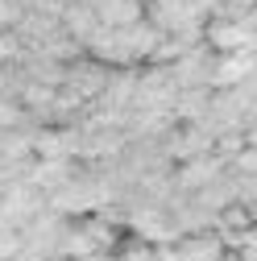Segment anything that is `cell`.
I'll list each match as a JSON object with an SVG mask.
<instances>
[{"mask_svg":"<svg viewBox=\"0 0 257 261\" xmlns=\"http://www.w3.org/2000/svg\"><path fill=\"white\" fill-rule=\"evenodd\" d=\"M162 261H220L224 257V237L220 228H195V232H178L174 241L158 245Z\"/></svg>","mask_w":257,"mask_h":261,"instance_id":"6da1fadb","label":"cell"},{"mask_svg":"<svg viewBox=\"0 0 257 261\" xmlns=\"http://www.w3.org/2000/svg\"><path fill=\"white\" fill-rule=\"evenodd\" d=\"M228 174V158L208 149V153H195V158H187V162H174V182L183 195H195L203 187H212L216 178Z\"/></svg>","mask_w":257,"mask_h":261,"instance_id":"7a4b0ae2","label":"cell"},{"mask_svg":"<svg viewBox=\"0 0 257 261\" xmlns=\"http://www.w3.org/2000/svg\"><path fill=\"white\" fill-rule=\"evenodd\" d=\"M145 17L153 25H162L166 34H178V29L195 25V21H208V9L199 5V0H149Z\"/></svg>","mask_w":257,"mask_h":261,"instance_id":"3957f363","label":"cell"},{"mask_svg":"<svg viewBox=\"0 0 257 261\" xmlns=\"http://www.w3.org/2000/svg\"><path fill=\"white\" fill-rule=\"evenodd\" d=\"M212 58H216V50H212L208 42L183 50V54L170 62V71H174L178 87H212Z\"/></svg>","mask_w":257,"mask_h":261,"instance_id":"277c9868","label":"cell"},{"mask_svg":"<svg viewBox=\"0 0 257 261\" xmlns=\"http://www.w3.org/2000/svg\"><path fill=\"white\" fill-rule=\"evenodd\" d=\"M104 261H162L158 257V245L153 241H145V237H137V232H120V241L104 253Z\"/></svg>","mask_w":257,"mask_h":261,"instance_id":"5b68a950","label":"cell"},{"mask_svg":"<svg viewBox=\"0 0 257 261\" xmlns=\"http://www.w3.org/2000/svg\"><path fill=\"white\" fill-rule=\"evenodd\" d=\"M95 13L104 25H133L145 17V5L141 0H95Z\"/></svg>","mask_w":257,"mask_h":261,"instance_id":"8992f818","label":"cell"},{"mask_svg":"<svg viewBox=\"0 0 257 261\" xmlns=\"http://www.w3.org/2000/svg\"><path fill=\"white\" fill-rule=\"evenodd\" d=\"M25 17V0H0V29H17Z\"/></svg>","mask_w":257,"mask_h":261,"instance_id":"52a82bcc","label":"cell"},{"mask_svg":"<svg viewBox=\"0 0 257 261\" xmlns=\"http://www.w3.org/2000/svg\"><path fill=\"white\" fill-rule=\"evenodd\" d=\"M0 141H5V128H0Z\"/></svg>","mask_w":257,"mask_h":261,"instance_id":"ba28073f","label":"cell"}]
</instances>
